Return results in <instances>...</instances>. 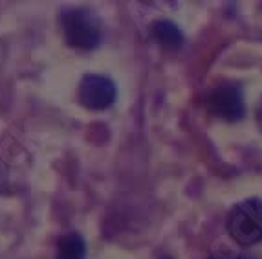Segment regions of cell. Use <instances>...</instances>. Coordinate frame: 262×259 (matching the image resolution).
<instances>
[{"instance_id": "obj_1", "label": "cell", "mask_w": 262, "mask_h": 259, "mask_svg": "<svg viewBox=\"0 0 262 259\" xmlns=\"http://www.w3.org/2000/svg\"><path fill=\"white\" fill-rule=\"evenodd\" d=\"M62 35L68 46L75 50H94L99 46L101 21L88 8H64L61 11Z\"/></svg>"}, {"instance_id": "obj_6", "label": "cell", "mask_w": 262, "mask_h": 259, "mask_svg": "<svg viewBox=\"0 0 262 259\" xmlns=\"http://www.w3.org/2000/svg\"><path fill=\"white\" fill-rule=\"evenodd\" d=\"M86 243L79 233L72 232L59 237L57 243V259H84Z\"/></svg>"}, {"instance_id": "obj_9", "label": "cell", "mask_w": 262, "mask_h": 259, "mask_svg": "<svg viewBox=\"0 0 262 259\" xmlns=\"http://www.w3.org/2000/svg\"><path fill=\"white\" fill-rule=\"evenodd\" d=\"M213 259H244V257H213Z\"/></svg>"}, {"instance_id": "obj_7", "label": "cell", "mask_w": 262, "mask_h": 259, "mask_svg": "<svg viewBox=\"0 0 262 259\" xmlns=\"http://www.w3.org/2000/svg\"><path fill=\"white\" fill-rule=\"evenodd\" d=\"M257 122H258V125L262 127V99H260V103H258V107H257Z\"/></svg>"}, {"instance_id": "obj_4", "label": "cell", "mask_w": 262, "mask_h": 259, "mask_svg": "<svg viewBox=\"0 0 262 259\" xmlns=\"http://www.w3.org/2000/svg\"><path fill=\"white\" fill-rule=\"evenodd\" d=\"M118 88L110 77L101 74H84L79 83V103L90 110H105L114 105Z\"/></svg>"}, {"instance_id": "obj_5", "label": "cell", "mask_w": 262, "mask_h": 259, "mask_svg": "<svg viewBox=\"0 0 262 259\" xmlns=\"http://www.w3.org/2000/svg\"><path fill=\"white\" fill-rule=\"evenodd\" d=\"M150 31V37L154 41L165 46V48H180L182 44H184V35H182V31L180 28L176 26L174 22L167 21V18H160V21H154L149 28Z\"/></svg>"}, {"instance_id": "obj_3", "label": "cell", "mask_w": 262, "mask_h": 259, "mask_svg": "<svg viewBox=\"0 0 262 259\" xmlns=\"http://www.w3.org/2000/svg\"><path fill=\"white\" fill-rule=\"evenodd\" d=\"M206 107L211 114L226 122H238L244 116V99L241 88L233 83H220L206 96Z\"/></svg>"}, {"instance_id": "obj_2", "label": "cell", "mask_w": 262, "mask_h": 259, "mask_svg": "<svg viewBox=\"0 0 262 259\" xmlns=\"http://www.w3.org/2000/svg\"><path fill=\"white\" fill-rule=\"evenodd\" d=\"M227 232L242 246L262 243V198L238 202L227 215Z\"/></svg>"}, {"instance_id": "obj_8", "label": "cell", "mask_w": 262, "mask_h": 259, "mask_svg": "<svg viewBox=\"0 0 262 259\" xmlns=\"http://www.w3.org/2000/svg\"><path fill=\"white\" fill-rule=\"evenodd\" d=\"M4 176H6V169H4V164L0 162V180L4 178Z\"/></svg>"}]
</instances>
